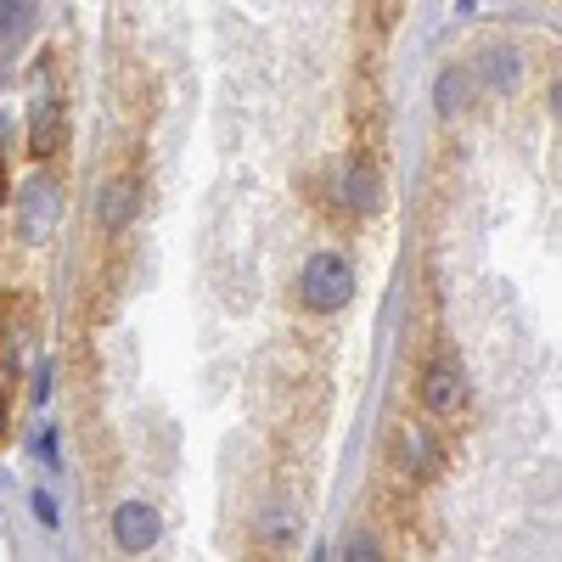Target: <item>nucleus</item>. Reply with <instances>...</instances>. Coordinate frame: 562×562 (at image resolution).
<instances>
[{"mask_svg":"<svg viewBox=\"0 0 562 562\" xmlns=\"http://www.w3.org/2000/svg\"><path fill=\"white\" fill-rule=\"evenodd\" d=\"M57 225H63V186L52 175L23 180V192H18V237L23 243H52Z\"/></svg>","mask_w":562,"mask_h":562,"instance_id":"nucleus-1","label":"nucleus"},{"mask_svg":"<svg viewBox=\"0 0 562 562\" xmlns=\"http://www.w3.org/2000/svg\"><path fill=\"white\" fill-rule=\"evenodd\" d=\"M349 293H355L349 259H344V254H310V265H304V276H299V299L326 315V310H344Z\"/></svg>","mask_w":562,"mask_h":562,"instance_id":"nucleus-2","label":"nucleus"},{"mask_svg":"<svg viewBox=\"0 0 562 562\" xmlns=\"http://www.w3.org/2000/svg\"><path fill=\"white\" fill-rule=\"evenodd\" d=\"M422 405H428L434 416H456L467 405V378L456 360H434L428 378H422Z\"/></svg>","mask_w":562,"mask_h":562,"instance_id":"nucleus-3","label":"nucleus"},{"mask_svg":"<svg viewBox=\"0 0 562 562\" xmlns=\"http://www.w3.org/2000/svg\"><path fill=\"white\" fill-rule=\"evenodd\" d=\"M158 512L147 506V501H124L119 512H113V540H119V551H147V546H158Z\"/></svg>","mask_w":562,"mask_h":562,"instance_id":"nucleus-4","label":"nucleus"},{"mask_svg":"<svg viewBox=\"0 0 562 562\" xmlns=\"http://www.w3.org/2000/svg\"><path fill=\"white\" fill-rule=\"evenodd\" d=\"M135 209H140V186L135 180H113V186H102V198H97V225L108 231V237H119V231L135 220Z\"/></svg>","mask_w":562,"mask_h":562,"instance_id":"nucleus-5","label":"nucleus"},{"mask_svg":"<svg viewBox=\"0 0 562 562\" xmlns=\"http://www.w3.org/2000/svg\"><path fill=\"white\" fill-rule=\"evenodd\" d=\"M63 140V102L57 97H40L34 113H29V153L34 158H52Z\"/></svg>","mask_w":562,"mask_h":562,"instance_id":"nucleus-6","label":"nucleus"},{"mask_svg":"<svg viewBox=\"0 0 562 562\" xmlns=\"http://www.w3.org/2000/svg\"><path fill=\"white\" fill-rule=\"evenodd\" d=\"M344 198H349V209L355 214H371L383 203V180H378V169L371 164H349V175H344Z\"/></svg>","mask_w":562,"mask_h":562,"instance_id":"nucleus-7","label":"nucleus"},{"mask_svg":"<svg viewBox=\"0 0 562 562\" xmlns=\"http://www.w3.org/2000/svg\"><path fill=\"white\" fill-rule=\"evenodd\" d=\"M467 102H473V74H467V68H445L439 85H434V108H439L445 119H456Z\"/></svg>","mask_w":562,"mask_h":562,"instance_id":"nucleus-8","label":"nucleus"},{"mask_svg":"<svg viewBox=\"0 0 562 562\" xmlns=\"http://www.w3.org/2000/svg\"><path fill=\"white\" fill-rule=\"evenodd\" d=\"M405 456H411V473H439V445H434V434L422 428V422L405 428Z\"/></svg>","mask_w":562,"mask_h":562,"instance_id":"nucleus-9","label":"nucleus"},{"mask_svg":"<svg viewBox=\"0 0 562 562\" xmlns=\"http://www.w3.org/2000/svg\"><path fill=\"white\" fill-rule=\"evenodd\" d=\"M484 85L490 90H512V85H518V52H512V45H490V52H484Z\"/></svg>","mask_w":562,"mask_h":562,"instance_id":"nucleus-10","label":"nucleus"},{"mask_svg":"<svg viewBox=\"0 0 562 562\" xmlns=\"http://www.w3.org/2000/svg\"><path fill=\"white\" fill-rule=\"evenodd\" d=\"M34 518H40L45 529H57V518H63V512H57V501L45 495V490H34Z\"/></svg>","mask_w":562,"mask_h":562,"instance_id":"nucleus-11","label":"nucleus"},{"mask_svg":"<svg viewBox=\"0 0 562 562\" xmlns=\"http://www.w3.org/2000/svg\"><path fill=\"white\" fill-rule=\"evenodd\" d=\"M400 7H405V0H378V18H383V23H394V18H400Z\"/></svg>","mask_w":562,"mask_h":562,"instance_id":"nucleus-12","label":"nucleus"},{"mask_svg":"<svg viewBox=\"0 0 562 562\" xmlns=\"http://www.w3.org/2000/svg\"><path fill=\"white\" fill-rule=\"evenodd\" d=\"M0 434H7V405H0Z\"/></svg>","mask_w":562,"mask_h":562,"instance_id":"nucleus-13","label":"nucleus"},{"mask_svg":"<svg viewBox=\"0 0 562 562\" xmlns=\"http://www.w3.org/2000/svg\"><path fill=\"white\" fill-rule=\"evenodd\" d=\"M0 198H7V175H0Z\"/></svg>","mask_w":562,"mask_h":562,"instance_id":"nucleus-14","label":"nucleus"}]
</instances>
